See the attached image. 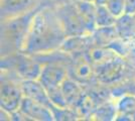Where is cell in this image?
Wrapping results in <instances>:
<instances>
[{
  "instance_id": "22",
  "label": "cell",
  "mask_w": 135,
  "mask_h": 121,
  "mask_svg": "<svg viewBox=\"0 0 135 121\" xmlns=\"http://www.w3.org/2000/svg\"><path fill=\"white\" fill-rule=\"evenodd\" d=\"M82 1H87V2H94V3H95L96 0H82Z\"/></svg>"
},
{
  "instance_id": "6",
  "label": "cell",
  "mask_w": 135,
  "mask_h": 121,
  "mask_svg": "<svg viewBox=\"0 0 135 121\" xmlns=\"http://www.w3.org/2000/svg\"><path fill=\"white\" fill-rule=\"evenodd\" d=\"M68 70L69 76L83 86L87 87L97 83L95 67L88 57L87 52L72 55L68 65Z\"/></svg>"
},
{
  "instance_id": "8",
  "label": "cell",
  "mask_w": 135,
  "mask_h": 121,
  "mask_svg": "<svg viewBox=\"0 0 135 121\" xmlns=\"http://www.w3.org/2000/svg\"><path fill=\"white\" fill-rule=\"evenodd\" d=\"M1 20L14 17L40 6L38 0H0Z\"/></svg>"
},
{
  "instance_id": "12",
  "label": "cell",
  "mask_w": 135,
  "mask_h": 121,
  "mask_svg": "<svg viewBox=\"0 0 135 121\" xmlns=\"http://www.w3.org/2000/svg\"><path fill=\"white\" fill-rule=\"evenodd\" d=\"M61 90H62L64 97L66 99L68 106L75 109L84 95L85 86H83L79 82L72 79L69 76L62 84Z\"/></svg>"
},
{
  "instance_id": "2",
  "label": "cell",
  "mask_w": 135,
  "mask_h": 121,
  "mask_svg": "<svg viewBox=\"0 0 135 121\" xmlns=\"http://www.w3.org/2000/svg\"><path fill=\"white\" fill-rule=\"evenodd\" d=\"M40 6L26 13L1 20V57L22 51L32 19Z\"/></svg>"
},
{
  "instance_id": "23",
  "label": "cell",
  "mask_w": 135,
  "mask_h": 121,
  "mask_svg": "<svg viewBox=\"0 0 135 121\" xmlns=\"http://www.w3.org/2000/svg\"><path fill=\"white\" fill-rule=\"evenodd\" d=\"M132 16H133V19H134V23H135V13L133 14V15H132Z\"/></svg>"
},
{
  "instance_id": "3",
  "label": "cell",
  "mask_w": 135,
  "mask_h": 121,
  "mask_svg": "<svg viewBox=\"0 0 135 121\" xmlns=\"http://www.w3.org/2000/svg\"><path fill=\"white\" fill-rule=\"evenodd\" d=\"M41 67L38 59L22 52L1 57V71L11 73L20 81L38 79Z\"/></svg>"
},
{
  "instance_id": "5",
  "label": "cell",
  "mask_w": 135,
  "mask_h": 121,
  "mask_svg": "<svg viewBox=\"0 0 135 121\" xmlns=\"http://www.w3.org/2000/svg\"><path fill=\"white\" fill-rule=\"evenodd\" d=\"M128 62L122 57H116L95 67L96 80L103 86H116L128 74Z\"/></svg>"
},
{
  "instance_id": "9",
  "label": "cell",
  "mask_w": 135,
  "mask_h": 121,
  "mask_svg": "<svg viewBox=\"0 0 135 121\" xmlns=\"http://www.w3.org/2000/svg\"><path fill=\"white\" fill-rule=\"evenodd\" d=\"M19 110L23 112L32 121H54L55 117L50 107L32 99L24 97L19 107Z\"/></svg>"
},
{
  "instance_id": "13",
  "label": "cell",
  "mask_w": 135,
  "mask_h": 121,
  "mask_svg": "<svg viewBox=\"0 0 135 121\" xmlns=\"http://www.w3.org/2000/svg\"><path fill=\"white\" fill-rule=\"evenodd\" d=\"M116 120H135V93H125L115 99Z\"/></svg>"
},
{
  "instance_id": "16",
  "label": "cell",
  "mask_w": 135,
  "mask_h": 121,
  "mask_svg": "<svg viewBox=\"0 0 135 121\" xmlns=\"http://www.w3.org/2000/svg\"><path fill=\"white\" fill-rule=\"evenodd\" d=\"M116 116H117L116 100L114 98H110L98 105V107L91 116L90 120L112 121L116 120Z\"/></svg>"
},
{
  "instance_id": "19",
  "label": "cell",
  "mask_w": 135,
  "mask_h": 121,
  "mask_svg": "<svg viewBox=\"0 0 135 121\" xmlns=\"http://www.w3.org/2000/svg\"><path fill=\"white\" fill-rule=\"evenodd\" d=\"M72 0H38L40 5L42 6H51V7H57L62 4H66Z\"/></svg>"
},
{
  "instance_id": "18",
  "label": "cell",
  "mask_w": 135,
  "mask_h": 121,
  "mask_svg": "<svg viewBox=\"0 0 135 121\" xmlns=\"http://www.w3.org/2000/svg\"><path fill=\"white\" fill-rule=\"evenodd\" d=\"M106 6L116 17H119L125 11V0H107Z\"/></svg>"
},
{
  "instance_id": "20",
  "label": "cell",
  "mask_w": 135,
  "mask_h": 121,
  "mask_svg": "<svg viewBox=\"0 0 135 121\" xmlns=\"http://www.w3.org/2000/svg\"><path fill=\"white\" fill-rule=\"evenodd\" d=\"M124 13L133 15L135 13V0H125V11Z\"/></svg>"
},
{
  "instance_id": "14",
  "label": "cell",
  "mask_w": 135,
  "mask_h": 121,
  "mask_svg": "<svg viewBox=\"0 0 135 121\" xmlns=\"http://www.w3.org/2000/svg\"><path fill=\"white\" fill-rule=\"evenodd\" d=\"M78 8L81 17L89 33H92L96 29V8L97 4L94 2H87L82 0H74Z\"/></svg>"
},
{
  "instance_id": "11",
  "label": "cell",
  "mask_w": 135,
  "mask_h": 121,
  "mask_svg": "<svg viewBox=\"0 0 135 121\" xmlns=\"http://www.w3.org/2000/svg\"><path fill=\"white\" fill-rule=\"evenodd\" d=\"M93 46H95V45L92 33L72 35V36H67L61 47V51L72 56L78 52H88Z\"/></svg>"
},
{
  "instance_id": "1",
  "label": "cell",
  "mask_w": 135,
  "mask_h": 121,
  "mask_svg": "<svg viewBox=\"0 0 135 121\" xmlns=\"http://www.w3.org/2000/svg\"><path fill=\"white\" fill-rule=\"evenodd\" d=\"M67 33L56 7L40 6L35 13L21 52L30 56H42L60 51Z\"/></svg>"
},
{
  "instance_id": "10",
  "label": "cell",
  "mask_w": 135,
  "mask_h": 121,
  "mask_svg": "<svg viewBox=\"0 0 135 121\" xmlns=\"http://www.w3.org/2000/svg\"><path fill=\"white\" fill-rule=\"evenodd\" d=\"M21 89L24 97L32 99L40 103L44 104L45 106L52 108L54 104L51 103L50 95L46 91L45 86L40 82L38 79L35 80H23L20 82Z\"/></svg>"
},
{
  "instance_id": "7",
  "label": "cell",
  "mask_w": 135,
  "mask_h": 121,
  "mask_svg": "<svg viewBox=\"0 0 135 121\" xmlns=\"http://www.w3.org/2000/svg\"><path fill=\"white\" fill-rule=\"evenodd\" d=\"M56 9L67 33V36L89 33L74 0L66 4L57 6L56 7Z\"/></svg>"
},
{
  "instance_id": "15",
  "label": "cell",
  "mask_w": 135,
  "mask_h": 121,
  "mask_svg": "<svg viewBox=\"0 0 135 121\" xmlns=\"http://www.w3.org/2000/svg\"><path fill=\"white\" fill-rule=\"evenodd\" d=\"M114 26L119 38L125 40H135V23L132 15L126 13L122 14L117 17Z\"/></svg>"
},
{
  "instance_id": "17",
  "label": "cell",
  "mask_w": 135,
  "mask_h": 121,
  "mask_svg": "<svg viewBox=\"0 0 135 121\" xmlns=\"http://www.w3.org/2000/svg\"><path fill=\"white\" fill-rule=\"evenodd\" d=\"M117 17L108 9L106 4H97L96 8V28L114 26Z\"/></svg>"
},
{
  "instance_id": "4",
  "label": "cell",
  "mask_w": 135,
  "mask_h": 121,
  "mask_svg": "<svg viewBox=\"0 0 135 121\" xmlns=\"http://www.w3.org/2000/svg\"><path fill=\"white\" fill-rule=\"evenodd\" d=\"M20 82L11 73L1 71L0 107L11 114L19 109L24 98Z\"/></svg>"
},
{
  "instance_id": "21",
  "label": "cell",
  "mask_w": 135,
  "mask_h": 121,
  "mask_svg": "<svg viewBox=\"0 0 135 121\" xmlns=\"http://www.w3.org/2000/svg\"><path fill=\"white\" fill-rule=\"evenodd\" d=\"M107 0H96L95 3L96 4H106Z\"/></svg>"
}]
</instances>
